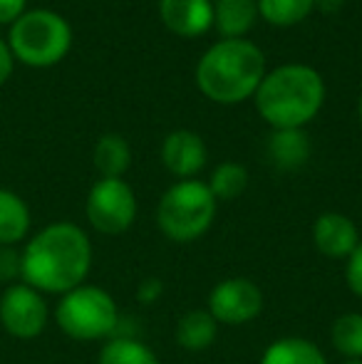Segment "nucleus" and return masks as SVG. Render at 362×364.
I'll use <instances>...</instances> for the list:
<instances>
[{
  "label": "nucleus",
  "instance_id": "nucleus-24",
  "mask_svg": "<svg viewBox=\"0 0 362 364\" xmlns=\"http://www.w3.org/2000/svg\"><path fill=\"white\" fill-rule=\"evenodd\" d=\"M345 280H348L350 290L358 297H362V240L358 248L348 255V268H345Z\"/></svg>",
  "mask_w": 362,
  "mask_h": 364
},
{
  "label": "nucleus",
  "instance_id": "nucleus-11",
  "mask_svg": "<svg viewBox=\"0 0 362 364\" xmlns=\"http://www.w3.org/2000/svg\"><path fill=\"white\" fill-rule=\"evenodd\" d=\"M161 161L174 176L188 178L201 171L206 164V146L198 134L188 129H176L161 144Z\"/></svg>",
  "mask_w": 362,
  "mask_h": 364
},
{
  "label": "nucleus",
  "instance_id": "nucleus-14",
  "mask_svg": "<svg viewBox=\"0 0 362 364\" xmlns=\"http://www.w3.org/2000/svg\"><path fill=\"white\" fill-rule=\"evenodd\" d=\"M268 154L283 171L303 166L310 156V141L300 129H275L268 139Z\"/></svg>",
  "mask_w": 362,
  "mask_h": 364
},
{
  "label": "nucleus",
  "instance_id": "nucleus-6",
  "mask_svg": "<svg viewBox=\"0 0 362 364\" xmlns=\"http://www.w3.org/2000/svg\"><path fill=\"white\" fill-rule=\"evenodd\" d=\"M55 317H58L60 330L68 337L92 342L112 335L119 315H117V305L110 292L95 285H80L65 292L63 300L58 302Z\"/></svg>",
  "mask_w": 362,
  "mask_h": 364
},
{
  "label": "nucleus",
  "instance_id": "nucleus-17",
  "mask_svg": "<svg viewBox=\"0 0 362 364\" xmlns=\"http://www.w3.org/2000/svg\"><path fill=\"white\" fill-rule=\"evenodd\" d=\"M216 320L211 317V312L206 310H191L179 320L176 325V342L183 347V350H206V347L213 345L216 340Z\"/></svg>",
  "mask_w": 362,
  "mask_h": 364
},
{
  "label": "nucleus",
  "instance_id": "nucleus-2",
  "mask_svg": "<svg viewBox=\"0 0 362 364\" xmlns=\"http://www.w3.org/2000/svg\"><path fill=\"white\" fill-rule=\"evenodd\" d=\"M266 77V58L243 38L216 43L196 65V85L218 105H236L256 95Z\"/></svg>",
  "mask_w": 362,
  "mask_h": 364
},
{
  "label": "nucleus",
  "instance_id": "nucleus-22",
  "mask_svg": "<svg viewBox=\"0 0 362 364\" xmlns=\"http://www.w3.org/2000/svg\"><path fill=\"white\" fill-rule=\"evenodd\" d=\"M248 183V173L241 164H221L216 166V171L211 173V181H208V188H211L213 198H223V201H231V198L241 196L243 188Z\"/></svg>",
  "mask_w": 362,
  "mask_h": 364
},
{
  "label": "nucleus",
  "instance_id": "nucleus-4",
  "mask_svg": "<svg viewBox=\"0 0 362 364\" xmlns=\"http://www.w3.org/2000/svg\"><path fill=\"white\" fill-rule=\"evenodd\" d=\"M216 216V198L208 183L183 178L161 196L156 208L159 230L174 243H191L208 230Z\"/></svg>",
  "mask_w": 362,
  "mask_h": 364
},
{
  "label": "nucleus",
  "instance_id": "nucleus-21",
  "mask_svg": "<svg viewBox=\"0 0 362 364\" xmlns=\"http://www.w3.org/2000/svg\"><path fill=\"white\" fill-rule=\"evenodd\" d=\"M333 345L340 355L350 360H362V315L350 312L335 320L333 325Z\"/></svg>",
  "mask_w": 362,
  "mask_h": 364
},
{
  "label": "nucleus",
  "instance_id": "nucleus-19",
  "mask_svg": "<svg viewBox=\"0 0 362 364\" xmlns=\"http://www.w3.org/2000/svg\"><path fill=\"white\" fill-rule=\"evenodd\" d=\"M100 364H159L156 355L132 337H115L100 350Z\"/></svg>",
  "mask_w": 362,
  "mask_h": 364
},
{
  "label": "nucleus",
  "instance_id": "nucleus-12",
  "mask_svg": "<svg viewBox=\"0 0 362 364\" xmlns=\"http://www.w3.org/2000/svg\"><path fill=\"white\" fill-rule=\"evenodd\" d=\"M315 248L328 258H345L360 243L355 223L343 213H323L313 225Z\"/></svg>",
  "mask_w": 362,
  "mask_h": 364
},
{
  "label": "nucleus",
  "instance_id": "nucleus-28",
  "mask_svg": "<svg viewBox=\"0 0 362 364\" xmlns=\"http://www.w3.org/2000/svg\"><path fill=\"white\" fill-rule=\"evenodd\" d=\"M315 5H318L323 13H335V10L343 5V0H315Z\"/></svg>",
  "mask_w": 362,
  "mask_h": 364
},
{
  "label": "nucleus",
  "instance_id": "nucleus-5",
  "mask_svg": "<svg viewBox=\"0 0 362 364\" xmlns=\"http://www.w3.org/2000/svg\"><path fill=\"white\" fill-rule=\"evenodd\" d=\"M73 45V30L63 15L53 10H30L13 23L10 53L25 65L50 68L68 55Z\"/></svg>",
  "mask_w": 362,
  "mask_h": 364
},
{
  "label": "nucleus",
  "instance_id": "nucleus-3",
  "mask_svg": "<svg viewBox=\"0 0 362 364\" xmlns=\"http://www.w3.org/2000/svg\"><path fill=\"white\" fill-rule=\"evenodd\" d=\"M323 100V77L308 65H283L256 90V107L273 129H300L318 114Z\"/></svg>",
  "mask_w": 362,
  "mask_h": 364
},
{
  "label": "nucleus",
  "instance_id": "nucleus-23",
  "mask_svg": "<svg viewBox=\"0 0 362 364\" xmlns=\"http://www.w3.org/2000/svg\"><path fill=\"white\" fill-rule=\"evenodd\" d=\"M23 278V255L13 245H0V283Z\"/></svg>",
  "mask_w": 362,
  "mask_h": 364
},
{
  "label": "nucleus",
  "instance_id": "nucleus-15",
  "mask_svg": "<svg viewBox=\"0 0 362 364\" xmlns=\"http://www.w3.org/2000/svg\"><path fill=\"white\" fill-rule=\"evenodd\" d=\"M261 364H328L320 347L303 337H283L275 340L263 352Z\"/></svg>",
  "mask_w": 362,
  "mask_h": 364
},
{
  "label": "nucleus",
  "instance_id": "nucleus-7",
  "mask_svg": "<svg viewBox=\"0 0 362 364\" xmlns=\"http://www.w3.org/2000/svg\"><path fill=\"white\" fill-rule=\"evenodd\" d=\"M137 198L122 178H100L87 196V218L92 228L107 235H119L134 223Z\"/></svg>",
  "mask_w": 362,
  "mask_h": 364
},
{
  "label": "nucleus",
  "instance_id": "nucleus-30",
  "mask_svg": "<svg viewBox=\"0 0 362 364\" xmlns=\"http://www.w3.org/2000/svg\"><path fill=\"white\" fill-rule=\"evenodd\" d=\"M345 364H362V360H353V362H345Z\"/></svg>",
  "mask_w": 362,
  "mask_h": 364
},
{
  "label": "nucleus",
  "instance_id": "nucleus-1",
  "mask_svg": "<svg viewBox=\"0 0 362 364\" xmlns=\"http://www.w3.org/2000/svg\"><path fill=\"white\" fill-rule=\"evenodd\" d=\"M25 285L43 292H70L82 285L92 265L90 238L75 223H53L30 238L23 253Z\"/></svg>",
  "mask_w": 362,
  "mask_h": 364
},
{
  "label": "nucleus",
  "instance_id": "nucleus-18",
  "mask_svg": "<svg viewBox=\"0 0 362 364\" xmlns=\"http://www.w3.org/2000/svg\"><path fill=\"white\" fill-rule=\"evenodd\" d=\"M132 151L122 136L107 134L95 146V166L102 173V178H122V173L129 168Z\"/></svg>",
  "mask_w": 362,
  "mask_h": 364
},
{
  "label": "nucleus",
  "instance_id": "nucleus-29",
  "mask_svg": "<svg viewBox=\"0 0 362 364\" xmlns=\"http://www.w3.org/2000/svg\"><path fill=\"white\" fill-rule=\"evenodd\" d=\"M358 114H360V124H362V95H360V107H358Z\"/></svg>",
  "mask_w": 362,
  "mask_h": 364
},
{
  "label": "nucleus",
  "instance_id": "nucleus-13",
  "mask_svg": "<svg viewBox=\"0 0 362 364\" xmlns=\"http://www.w3.org/2000/svg\"><path fill=\"white\" fill-rule=\"evenodd\" d=\"M258 18L256 0H216L213 3V23L223 40L241 38L246 30L253 28Z\"/></svg>",
  "mask_w": 362,
  "mask_h": 364
},
{
  "label": "nucleus",
  "instance_id": "nucleus-27",
  "mask_svg": "<svg viewBox=\"0 0 362 364\" xmlns=\"http://www.w3.org/2000/svg\"><path fill=\"white\" fill-rule=\"evenodd\" d=\"M10 73H13V53H10L8 45L0 40V85L8 80Z\"/></svg>",
  "mask_w": 362,
  "mask_h": 364
},
{
  "label": "nucleus",
  "instance_id": "nucleus-26",
  "mask_svg": "<svg viewBox=\"0 0 362 364\" xmlns=\"http://www.w3.org/2000/svg\"><path fill=\"white\" fill-rule=\"evenodd\" d=\"M25 13V0H0V23H15Z\"/></svg>",
  "mask_w": 362,
  "mask_h": 364
},
{
  "label": "nucleus",
  "instance_id": "nucleus-9",
  "mask_svg": "<svg viewBox=\"0 0 362 364\" xmlns=\"http://www.w3.org/2000/svg\"><path fill=\"white\" fill-rule=\"evenodd\" d=\"M263 310V292L248 278H228L218 283L208 297V312L223 325H246Z\"/></svg>",
  "mask_w": 362,
  "mask_h": 364
},
{
  "label": "nucleus",
  "instance_id": "nucleus-25",
  "mask_svg": "<svg viewBox=\"0 0 362 364\" xmlns=\"http://www.w3.org/2000/svg\"><path fill=\"white\" fill-rule=\"evenodd\" d=\"M161 292H164V285H161L159 278H144L139 283V288H137V300L142 305H154L161 297Z\"/></svg>",
  "mask_w": 362,
  "mask_h": 364
},
{
  "label": "nucleus",
  "instance_id": "nucleus-8",
  "mask_svg": "<svg viewBox=\"0 0 362 364\" xmlns=\"http://www.w3.org/2000/svg\"><path fill=\"white\" fill-rule=\"evenodd\" d=\"M0 322L18 340H33L48 325V305L43 295L30 285H8L0 297Z\"/></svg>",
  "mask_w": 362,
  "mask_h": 364
},
{
  "label": "nucleus",
  "instance_id": "nucleus-16",
  "mask_svg": "<svg viewBox=\"0 0 362 364\" xmlns=\"http://www.w3.org/2000/svg\"><path fill=\"white\" fill-rule=\"evenodd\" d=\"M30 230V211L25 201L13 191L0 188V245L23 240Z\"/></svg>",
  "mask_w": 362,
  "mask_h": 364
},
{
  "label": "nucleus",
  "instance_id": "nucleus-20",
  "mask_svg": "<svg viewBox=\"0 0 362 364\" xmlns=\"http://www.w3.org/2000/svg\"><path fill=\"white\" fill-rule=\"evenodd\" d=\"M258 15L268 20L271 25H295L310 15L315 8V0H256Z\"/></svg>",
  "mask_w": 362,
  "mask_h": 364
},
{
  "label": "nucleus",
  "instance_id": "nucleus-10",
  "mask_svg": "<svg viewBox=\"0 0 362 364\" xmlns=\"http://www.w3.org/2000/svg\"><path fill=\"white\" fill-rule=\"evenodd\" d=\"M161 23L181 38H196L213 25L211 0H159Z\"/></svg>",
  "mask_w": 362,
  "mask_h": 364
}]
</instances>
